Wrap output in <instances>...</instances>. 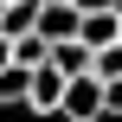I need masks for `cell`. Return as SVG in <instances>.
<instances>
[{
    "instance_id": "obj_3",
    "label": "cell",
    "mask_w": 122,
    "mask_h": 122,
    "mask_svg": "<svg viewBox=\"0 0 122 122\" xmlns=\"http://www.w3.org/2000/svg\"><path fill=\"white\" fill-rule=\"evenodd\" d=\"M90 51H103V45H116L122 39V6H97V13H84V32H77Z\"/></svg>"
},
{
    "instance_id": "obj_1",
    "label": "cell",
    "mask_w": 122,
    "mask_h": 122,
    "mask_svg": "<svg viewBox=\"0 0 122 122\" xmlns=\"http://www.w3.org/2000/svg\"><path fill=\"white\" fill-rule=\"evenodd\" d=\"M64 122H97L109 116V77H97V71H77L71 84H64Z\"/></svg>"
},
{
    "instance_id": "obj_6",
    "label": "cell",
    "mask_w": 122,
    "mask_h": 122,
    "mask_svg": "<svg viewBox=\"0 0 122 122\" xmlns=\"http://www.w3.org/2000/svg\"><path fill=\"white\" fill-rule=\"evenodd\" d=\"M51 64L77 77V71H90V64H97V51H90L84 39H51Z\"/></svg>"
},
{
    "instance_id": "obj_2",
    "label": "cell",
    "mask_w": 122,
    "mask_h": 122,
    "mask_svg": "<svg viewBox=\"0 0 122 122\" xmlns=\"http://www.w3.org/2000/svg\"><path fill=\"white\" fill-rule=\"evenodd\" d=\"M64 84H71V71H58V64L45 58V64L32 71V97H26V109H32V116H58V109H64Z\"/></svg>"
},
{
    "instance_id": "obj_5",
    "label": "cell",
    "mask_w": 122,
    "mask_h": 122,
    "mask_svg": "<svg viewBox=\"0 0 122 122\" xmlns=\"http://www.w3.org/2000/svg\"><path fill=\"white\" fill-rule=\"evenodd\" d=\"M32 71H39V64L6 58V64H0V103H26V97H32Z\"/></svg>"
},
{
    "instance_id": "obj_9",
    "label": "cell",
    "mask_w": 122,
    "mask_h": 122,
    "mask_svg": "<svg viewBox=\"0 0 122 122\" xmlns=\"http://www.w3.org/2000/svg\"><path fill=\"white\" fill-rule=\"evenodd\" d=\"M109 116H122V77H109Z\"/></svg>"
},
{
    "instance_id": "obj_11",
    "label": "cell",
    "mask_w": 122,
    "mask_h": 122,
    "mask_svg": "<svg viewBox=\"0 0 122 122\" xmlns=\"http://www.w3.org/2000/svg\"><path fill=\"white\" fill-rule=\"evenodd\" d=\"M0 39H6V32H0Z\"/></svg>"
},
{
    "instance_id": "obj_7",
    "label": "cell",
    "mask_w": 122,
    "mask_h": 122,
    "mask_svg": "<svg viewBox=\"0 0 122 122\" xmlns=\"http://www.w3.org/2000/svg\"><path fill=\"white\" fill-rule=\"evenodd\" d=\"M13 58H19V64H45V58H51V39H45V32H26V39H13Z\"/></svg>"
},
{
    "instance_id": "obj_8",
    "label": "cell",
    "mask_w": 122,
    "mask_h": 122,
    "mask_svg": "<svg viewBox=\"0 0 122 122\" xmlns=\"http://www.w3.org/2000/svg\"><path fill=\"white\" fill-rule=\"evenodd\" d=\"M90 71H97V77H122V39L97 51V64H90Z\"/></svg>"
},
{
    "instance_id": "obj_4",
    "label": "cell",
    "mask_w": 122,
    "mask_h": 122,
    "mask_svg": "<svg viewBox=\"0 0 122 122\" xmlns=\"http://www.w3.org/2000/svg\"><path fill=\"white\" fill-rule=\"evenodd\" d=\"M39 13H45V0H0V32L26 39V32H39Z\"/></svg>"
},
{
    "instance_id": "obj_10",
    "label": "cell",
    "mask_w": 122,
    "mask_h": 122,
    "mask_svg": "<svg viewBox=\"0 0 122 122\" xmlns=\"http://www.w3.org/2000/svg\"><path fill=\"white\" fill-rule=\"evenodd\" d=\"M77 6H84V13H97V6H122V0H77Z\"/></svg>"
}]
</instances>
